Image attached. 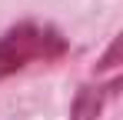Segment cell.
Returning a JSON list of instances; mask_svg holds the SVG:
<instances>
[{"instance_id":"7a4b0ae2","label":"cell","mask_w":123,"mask_h":120,"mask_svg":"<svg viewBox=\"0 0 123 120\" xmlns=\"http://www.w3.org/2000/svg\"><path fill=\"white\" fill-rule=\"evenodd\" d=\"M117 93H120V77L106 83H83L70 103V120H100L106 100H113Z\"/></svg>"},{"instance_id":"3957f363","label":"cell","mask_w":123,"mask_h":120,"mask_svg":"<svg viewBox=\"0 0 123 120\" xmlns=\"http://www.w3.org/2000/svg\"><path fill=\"white\" fill-rule=\"evenodd\" d=\"M117 63H120V37L113 40V43H110V50H106V53L97 60V73H103V70H113Z\"/></svg>"},{"instance_id":"6da1fadb","label":"cell","mask_w":123,"mask_h":120,"mask_svg":"<svg viewBox=\"0 0 123 120\" xmlns=\"http://www.w3.org/2000/svg\"><path fill=\"white\" fill-rule=\"evenodd\" d=\"M70 50V40L53 23L20 20L0 33V80L27 70L30 63H53Z\"/></svg>"}]
</instances>
